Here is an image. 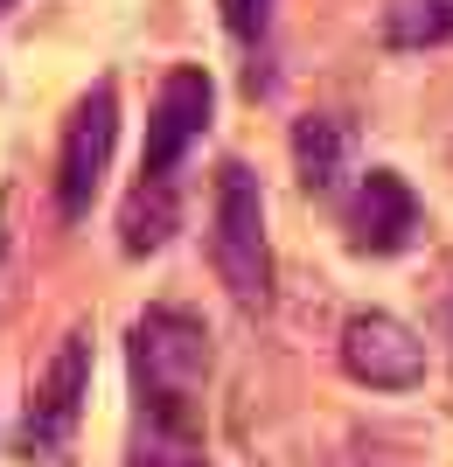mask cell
I'll return each instance as SVG.
<instances>
[{
	"label": "cell",
	"instance_id": "cell-4",
	"mask_svg": "<svg viewBox=\"0 0 453 467\" xmlns=\"http://www.w3.org/2000/svg\"><path fill=\"white\" fill-rule=\"evenodd\" d=\"M84 398H91V321L63 328V342L49 349V363L36 370L15 447L21 453H63V440H70L77 419H84Z\"/></svg>",
	"mask_w": 453,
	"mask_h": 467
},
{
	"label": "cell",
	"instance_id": "cell-8",
	"mask_svg": "<svg viewBox=\"0 0 453 467\" xmlns=\"http://www.w3.org/2000/svg\"><path fill=\"white\" fill-rule=\"evenodd\" d=\"M349 161H355V140L342 119H328V112L293 119V175L307 195H335L349 182Z\"/></svg>",
	"mask_w": 453,
	"mask_h": 467
},
{
	"label": "cell",
	"instance_id": "cell-9",
	"mask_svg": "<svg viewBox=\"0 0 453 467\" xmlns=\"http://www.w3.org/2000/svg\"><path fill=\"white\" fill-rule=\"evenodd\" d=\"M175 223H181L175 175H147V168H139L133 195H126V210H118V244H126V258L160 252V244L175 237Z\"/></svg>",
	"mask_w": 453,
	"mask_h": 467
},
{
	"label": "cell",
	"instance_id": "cell-2",
	"mask_svg": "<svg viewBox=\"0 0 453 467\" xmlns=\"http://www.w3.org/2000/svg\"><path fill=\"white\" fill-rule=\"evenodd\" d=\"M210 258L231 286L237 307H265L273 293V244H265V195L244 161L217 168V202H210Z\"/></svg>",
	"mask_w": 453,
	"mask_h": 467
},
{
	"label": "cell",
	"instance_id": "cell-13",
	"mask_svg": "<svg viewBox=\"0 0 453 467\" xmlns=\"http://www.w3.org/2000/svg\"><path fill=\"white\" fill-rule=\"evenodd\" d=\"M7 7H15V0H0V15H7Z\"/></svg>",
	"mask_w": 453,
	"mask_h": 467
},
{
	"label": "cell",
	"instance_id": "cell-6",
	"mask_svg": "<svg viewBox=\"0 0 453 467\" xmlns=\"http://www.w3.org/2000/svg\"><path fill=\"white\" fill-rule=\"evenodd\" d=\"M210 105H217V84L202 63H175L154 91V119H147V147H139V168L147 175H175V161L189 154L210 126Z\"/></svg>",
	"mask_w": 453,
	"mask_h": 467
},
{
	"label": "cell",
	"instance_id": "cell-11",
	"mask_svg": "<svg viewBox=\"0 0 453 467\" xmlns=\"http://www.w3.org/2000/svg\"><path fill=\"white\" fill-rule=\"evenodd\" d=\"M453 42V0H397L391 7V49H439Z\"/></svg>",
	"mask_w": 453,
	"mask_h": 467
},
{
	"label": "cell",
	"instance_id": "cell-12",
	"mask_svg": "<svg viewBox=\"0 0 453 467\" xmlns=\"http://www.w3.org/2000/svg\"><path fill=\"white\" fill-rule=\"evenodd\" d=\"M273 7H279V0H217L223 28H231L244 49H258V42L273 36Z\"/></svg>",
	"mask_w": 453,
	"mask_h": 467
},
{
	"label": "cell",
	"instance_id": "cell-7",
	"mask_svg": "<svg viewBox=\"0 0 453 467\" xmlns=\"http://www.w3.org/2000/svg\"><path fill=\"white\" fill-rule=\"evenodd\" d=\"M418 237V195L405 175H391V168H370V175L355 182V210H349V244L370 258H391L405 252Z\"/></svg>",
	"mask_w": 453,
	"mask_h": 467
},
{
	"label": "cell",
	"instance_id": "cell-10",
	"mask_svg": "<svg viewBox=\"0 0 453 467\" xmlns=\"http://www.w3.org/2000/svg\"><path fill=\"white\" fill-rule=\"evenodd\" d=\"M126 467H210V453H202V426H160V419H139V440L126 447Z\"/></svg>",
	"mask_w": 453,
	"mask_h": 467
},
{
	"label": "cell",
	"instance_id": "cell-1",
	"mask_svg": "<svg viewBox=\"0 0 453 467\" xmlns=\"http://www.w3.org/2000/svg\"><path fill=\"white\" fill-rule=\"evenodd\" d=\"M133 356V390H139V419L160 426H202L196 390L210 377V328L189 307H147L126 335Z\"/></svg>",
	"mask_w": 453,
	"mask_h": 467
},
{
	"label": "cell",
	"instance_id": "cell-5",
	"mask_svg": "<svg viewBox=\"0 0 453 467\" xmlns=\"http://www.w3.org/2000/svg\"><path fill=\"white\" fill-rule=\"evenodd\" d=\"M342 370L370 390H412V384H426V342L384 307L349 314L342 321Z\"/></svg>",
	"mask_w": 453,
	"mask_h": 467
},
{
	"label": "cell",
	"instance_id": "cell-3",
	"mask_svg": "<svg viewBox=\"0 0 453 467\" xmlns=\"http://www.w3.org/2000/svg\"><path fill=\"white\" fill-rule=\"evenodd\" d=\"M112 147H118V84L98 78L70 105V119H63V147H57V210H63V223H84V216H91V202H98V189H105V168H112Z\"/></svg>",
	"mask_w": 453,
	"mask_h": 467
}]
</instances>
